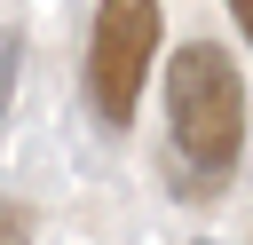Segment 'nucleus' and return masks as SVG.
<instances>
[{"instance_id": "2", "label": "nucleus", "mask_w": 253, "mask_h": 245, "mask_svg": "<svg viewBox=\"0 0 253 245\" xmlns=\"http://www.w3.org/2000/svg\"><path fill=\"white\" fill-rule=\"evenodd\" d=\"M158 24H166L158 0H95V24H87V103H95L103 126H134L142 79L158 63Z\"/></svg>"}, {"instance_id": "3", "label": "nucleus", "mask_w": 253, "mask_h": 245, "mask_svg": "<svg viewBox=\"0 0 253 245\" xmlns=\"http://www.w3.org/2000/svg\"><path fill=\"white\" fill-rule=\"evenodd\" d=\"M229 16H237V32L253 40V0H229Z\"/></svg>"}, {"instance_id": "1", "label": "nucleus", "mask_w": 253, "mask_h": 245, "mask_svg": "<svg viewBox=\"0 0 253 245\" xmlns=\"http://www.w3.org/2000/svg\"><path fill=\"white\" fill-rule=\"evenodd\" d=\"M166 134H174V166L182 190H221L237 174L245 150V79L229 63V47L190 40L166 63Z\"/></svg>"}]
</instances>
